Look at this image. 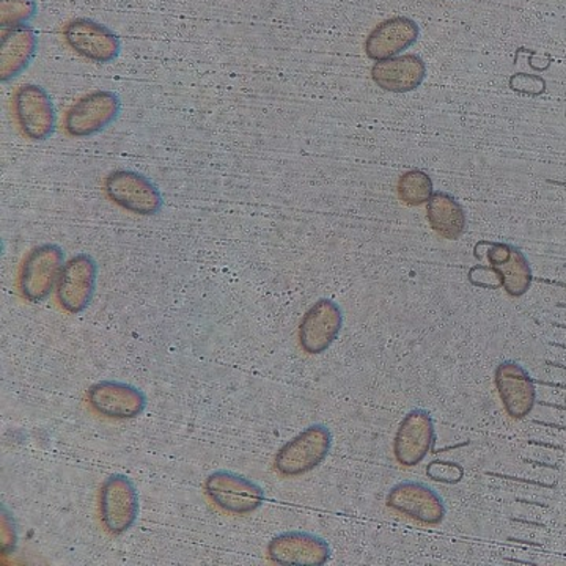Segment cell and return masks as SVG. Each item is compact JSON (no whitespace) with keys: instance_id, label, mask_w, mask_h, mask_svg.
<instances>
[{"instance_id":"8fae6325","label":"cell","mask_w":566,"mask_h":566,"mask_svg":"<svg viewBox=\"0 0 566 566\" xmlns=\"http://www.w3.org/2000/svg\"><path fill=\"white\" fill-rule=\"evenodd\" d=\"M87 398L93 411L107 419H136L147 408V395L139 387L109 379L88 387Z\"/></svg>"},{"instance_id":"ba28073f","label":"cell","mask_w":566,"mask_h":566,"mask_svg":"<svg viewBox=\"0 0 566 566\" xmlns=\"http://www.w3.org/2000/svg\"><path fill=\"white\" fill-rule=\"evenodd\" d=\"M96 282H98V263L95 259L88 253L71 256L63 266L57 289H55L63 311L71 315L87 311L95 296Z\"/></svg>"},{"instance_id":"2e32d148","label":"cell","mask_w":566,"mask_h":566,"mask_svg":"<svg viewBox=\"0 0 566 566\" xmlns=\"http://www.w3.org/2000/svg\"><path fill=\"white\" fill-rule=\"evenodd\" d=\"M419 39V25L411 18L395 17L376 25L365 40V54L379 62L397 57Z\"/></svg>"},{"instance_id":"30bf717a","label":"cell","mask_w":566,"mask_h":566,"mask_svg":"<svg viewBox=\"0 0 566 566\" xmlns=\"http://www.w3.org/2000/svg\"><path fill=\"white\" fill-rule=\"evenodd\" d=\"M386 504L424 526H438L447 513L441 495L433 488L419 482L398 483L387 493Z\"/></svg>"},{"instance_id":"e0dca14e","label":"cell","mask_w":566,"mask_h":566,"mask_svg":"<svg viewBox=\"0 0 566 566\" xmlns=\"http://www.w3.org/2000/svg\"><path fill=\"white\" fill-rule=\"evenodd\" d=\"M427 76V65L419 55L406 54L376 62L371 69V80L379 88L392 93H408L422 85Z\"/></svg>"},{"instance_id":"277c9868","label":"cell","mask_w":566,"mask_h":566,"mask_svg":"<svg viewBox=\"0 0 566 566\" xmlns=\"http://www.w3.org/2000/svg\"><path fill=\"white\" fill-rule=\"evenodd\" d=\"M107 197L123 210L139 216H155L163 210L158 186L136 170H114L104 181Z\"/></svg>"},{"instance_id":"7402d4cb","label":"cell","mask_w":566,"mask_h":566,"mask_svg":"<svg viewBox=\"0 0 566 566\" xmlns=\"http://www.w3.org/2000/svg\"><path fill=\"white\" fill-rule=\"evenodd\" d=\"M39 14L35 0H0V28H22Z\"/></svg>"},{"instance_id":"9c48e42d","label":"cell","mask_w":566,"mask_h":566,"mask_svg":"<svg viewBox=\"0 0 566 566\" xmlns=\"http://www.w3.org/2000/svg\"><path fill=\"white\" fill-rule=\"evenodd\" d=\"M63 36L71 50L91 62L104 65L120 55V39L106 25L88 18L70 21L63 29Z\"/></svg>"},{"instance_id":"8992f818","label":"cell","mask_w":566,"mask_h":566,"mask_svg":"<svg viewBox=\"0 0 566 566\" xmlns=\"http://www.w3.org/2000/svg\"><path fill=\"white\" fill-rule=\"evenodd\" d=\"M208 497L223 512L249 515L264 504V491L259 483L232 471H216L205 480Z\"/></svg>"},{"instance_id":"7a4b0ae2","label":"cell","mask_w":566,"mask_h":566,"mask_svg":"<svg viewBox=\"0 0 566 566\" xmlns=\"http://www.w3.org/2000/svg\"><path fill=\"white\" fill-rule=\"evenodd\" d=\"M65 266V252L57 244H41L33 248L22 262L20 271V292L29 303L46 301L57 289Z\"/></svg>"},{"instance_id":"603a6c76","label":"cell","mask_w":566,"mask_h":566,"mask_svg":"<svg viewBox=\"0 0 566 566\" xmlns=\"http://www.w3.org/2000/svg\"><path fill=\"white\" fill-rule=\"evenodd\" d=\"M2 527L3 553L9 554L11 549H14V545H17V531H14L13 520H11L6 509H3Z\"/></svg>"},{"instance_id":"7c38bea8","label":"cell","mask_w":566,"mask_h":566,"mask_svg":"<svg viewBox=\"0 0 566 566\" xmlns=\"http://www.w3.org/2000/svg\"><path fill=\"white\" fill-rule=\"evenodd\" d=\"M344 327V312L334 301H316L300 324V345L304 353L322 354L337 340Z\"/></svg>"},{"instance_id":"6da1fadb","label":"cell","mask_w":566,"mask_h":566,"mask_svg":"<svg viewBox=\"0 0 566 566\" xmlns=\"http://www.w3.org/2000/svg\"><path fill=\"white\" fill-rule=\"evenodd\" d=\"M333 449V433L326 424H312L275 453L274 468L283 476H301L314 471Z\"/></svg>"},{"instance_id":"d6986e66","label":"cell","mask_w":566,"mask_h":566,"mask_svg":"<svg viewBox=\"0 0 566 566\" xmlns=\"http://www.w3.org/2000/svg\"><path fill=\"white\" fill-rule=\"evenodd\" d=\"M39 51V36L29 25L6 29L0 50V81L17 80L31 66Z\"/></svg>"},{"instance_id":"3957f363","label":"cell","mask_w":566,"mask_h":566,"mask_svg":"<svg viewBox=\"0 0 566 566\" xmlns=\"http://www.w3.org/2000/svg\"><path fill=\"white\" fill-rule=\"evenodd\" d=\"M139 493L133 480L114 474L99 488V517L112 535H123L136 524L139 516Z\"/></svg>"},{"instance_id":"4fadbf2b","label":"cell","mask_w":566,"mask_h":566,"mask_svg":"<svg viewBox=\"0 0 566 566\" xmlns=\"http://www.w3.org/2000/svg\"><path fill=\"white\" fill-rule=\"evenodd\" d=\"M436 430L430 412L412 409L398 427L394 441V455L398 463L415 468L422 463L434 444Z\"/></svg>"},{"instance_id":"44dd1931","label":"cell","mask_w":566,"mask_h":566,"mask_svg":"<svg viewBox=\"0 0 566 566\" xmlns=\"http://www.w3.org/2000/svg\"><path fill=\"white\" fill-rule=\"evenodd\" d=\"M397 191L401 202L408 207H420L433 197V180L422 170H409L398 180Z\"/></svg>"},{"instance_id":"5bb4252c","label":"cell","mask_w":566,"mask_h":566,"mask_svg":"<svg viewBox=\"0 0 566 566\" xmlns=\"http://www.w3.org/2000/svg\"><path fill=\"white\" fill-rule=\"evenodd\" d=\"M268 556L279 565H324L331 558V547L322 536L292 531L274 536L268 545Z\"/></svg>"},{"instance_id":"52a82bcc","label":"cell","mask_w":566,"mask_h":566,"mask_svg":"<svg viewBox=\"0 0 566 566\" xmlns=\"http://www.w3.org/2000/svg\"><path fill=\"white\" fill-rule=\"evenodd\" d=\"M13 111L22 134L33 142L51 139L57 114L50 93L41 85L24 84L13 96Z\"/></svg>"},{"instance_id":"9a60e30c","label":"cell","mask_w":566,"mask_h":566,"mask_svg":"<svg viewBox=\"0 0 566 566\" xmlns=\"http://www.w3.org/2000/svg\"><path fill=\"white\" fill-rule=\"evenodd\" d=\"M494 381L506 415L512 419H524L531 415L536 400L535 385L520 364L506 360L499 365Z\"/></svg>"},{"instance_id":"5b68a950","label":"cell","mask_w":566,"mask_h":566,"mask_svg":"<svg viewBox=\"0 0 566 566\" xmlns=\"http://www.w3.org/2000/svg\"><path fill=\"white\" fill-rule=\"evenodd\" d=\"M122 99L117 93L96 91L82 96L65 115V129L71 137L84 139L109 128L120 117Z\"/></svg>"},{"instance_id":"ffe728a7","label":"cell","mask_w":566,"mask_h":566,"mask_svg":"<svg viewBox=\"0 0 566 566\" xmlns=\"http://www.w3.org/2000/svg\"><path fill=\"white\" fill-rule=\"evenodd\" d=\"M427 218L431 229L444 240H460L468 229L464 208L450 193H433L428 202Z\"/></svg>"},{"instance_id":"ac0fdd59","label":"cell","mask_w":566,"mask_h":566,"mask_svg":"<svg viewBox=\"0 0 566 566\" xmlns=\"http://www.w3.org/2000/svg\"><path fill=\"white\" fill-rule=\"evenodd\" d=\"M488 260L510 296L520 297L528 292L532 285L531 264L520 249L512 244L495 243L488 251Z\"/></svg>"}]
</instances>
